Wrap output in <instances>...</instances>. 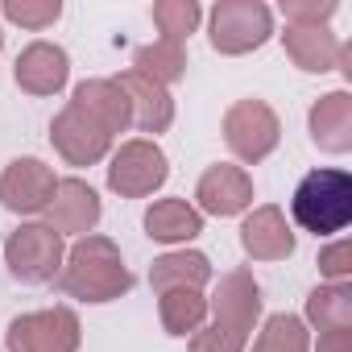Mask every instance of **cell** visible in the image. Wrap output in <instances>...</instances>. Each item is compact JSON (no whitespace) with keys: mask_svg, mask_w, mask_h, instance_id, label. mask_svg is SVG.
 Returning a JSON list of instances; mask_svg holds the SVG:
<instances>
[{"mask_svg":"<svg viewBox=\"0 0 352 352\" xmlns=\"http://www.w3.org/2000/svg\"><path fill=\"white\" fill-rule=\"evenodd\" d=\"M290 216L311 236H336V232H344L348 220H352V174L336 170V166L311 170L307 179L294 187Z\"/></svg>","mask_w":352,"mask_h":352,"instance_id":"7a4b0ae2","label":"cell"},{"mask_svg":"<svg viewBox=\"0 0 352 352\" xmlns=\"http://www.w3.org/2000/svg\"><path fill=\"white\" fill-rule=\"evenodd\" d=\"M249 344L232 340L228 331H220L216 323H204L195 336H191V352H245Z\"/></svg>","mask_w":352,"mask_h":352,"instance_id":"f1b7e54d","label":"cell"},{"mask_svg":"<svg viewBox=\"0 0 352 352\" xmlns=\"http://www.w3.org/2000/svg\"><path fill=\"white\" fill-rule=\"evenodd\" d=\"M204 232V216L199 208H191L187 199H157L145 212V236L162 241V245H187Z\"/></svg>","mask_w":352,"mask_h":352,"instance_id":"ffe728a7","label":"cell"},{"mask_svg":"<svg viewBox=\"0 0 352 352\" xmlns=\"http://www.w3.org/2000/svg\"><path fill=\"white\" fill-rule=\"evenodd\" d=\"M315 352H352V327L319 331V348H315Z\"/></svg>","mask_w":352,"mask_h":352,"instance_id":"f546056e","label":"cell"},{"mask_svg":"<svg viewBox=\"0 0 352 352\" xmlns=\"http://www.w3.org/2000/svg\"><path fill=\"white\" fill-rule=\"evenodd\" d=\"M319 274L331 278V282H348V274H352V245H348V241L327 245V249L319 253Z\"/></svg>","mask_w":352,"mask_h":352,"instance_id":"83f0119b","label":"cell"},{"mask_svg":"<svg viewBox=\"0 0 352 352\" xmlns=\"http://www.w3.org/2000/svg\"><path fill=\"white\" fill-rule=\"evenodd\" d=\"M54 187H58V179L42 157H17L0 174V204L17 216H34V212H46Z\"/></svg>","mask_w":352,"mask_h":352,"instance_id":"30bf717a","label":"cell"},{"mask_svg":"<svg viewBox=\"0 0 352 352\" xmlns=\"http://www.w3.org/2000/svg\"><path fill=\"white\" fill-rule=\"evenodd\" d=\"M224 141H228V149H232L241 162H249V166L265 162V157L278 149V141H282L278 112H274L265 100H257V96L236 100V104L224 112Z\"/></svg>","mask_w":352,"mask_h":352,"instance_id":"5b68a950","label":"cell"},{"mask_svg":"<svg viewBox=\"0 0 352 352\" xmlns=\"http://www.w3.org/2000/svg\"><path fill=\"white\" fill-rule=\"evenodd\" d=\"M195 199H199V216H241L249 204H253V179L241 170V166H208L204 170V179L195 187Z\"/></svg>","mask_w":352,"mask_h":352,"instance_id":"7c38bea8","label":"cell"},{"mask_svg":"<svg viewBox=\"0 0 352 352\" xmlns=\"http://www.w3.org/2000/svg\"><path fill=\"white\" fill-rule=\"evenodd\" d=\"M50 141L54 149L63 153L67 166H96L108 157L112 149V137L79 108V104H67L54 120H50Z\"/></svg>","mask_w":352,"mask_h":352,"instance_id":"9c48e42d","label":"cell"},{"mask_svg":"<svg viewBox=\"0 0 352 352\" xmlns=\"http://www.w3.org/2000/svg\"><path fill=\"white\" fill-rule=\"evenodd\" d=\"M133 71H141L145 79L170 87V83H179V79L187 75V46H183V42L157 38L153 46H141V50L133 54Z\"/></svg>","mask_w":352,"mask_h":352,"instance_id":"603a6c76","label":"cell"},{"mask_svg":"<svg viewBox=\"0 0 352 352\" xmlns=\"http://www.w3.org/2000/svg\"><path fill=\"white\" fill-rule=\"evenodd\" d=\"M116 87L124 91L129 100V112H133V124L141 133H166L174 124V100H170V87L145 79L141 71H124L116 79Z\"/></svg>","mask_w":352,"mask_h":352,"instance_id":"9a60e30c","label":"cell"},{"mask_svg":"<svg viewBox=\"0 0 352 352\" xmlns=\"http://www.w3.org/2000/svg\"><path fill=\"white\" fill-rule=\"evenodd\" d=\"M0 50H5V34H0Z\"/></svg>","mask_w":352,"mask_h":352,"instance_id":"4dcf8cb0","label":"cell"},{"mask_svg":"<svg viewBox=\"0 0 352 352\" xmlns=\"http://www.w3.org/2000/svg\"><path fill=\"white\" fill-rule=\"evenodd\" d=\"M311 141L323 153H348L352 149V96L327 91L311 108Z\"/></svg>","mask_w":352,"mask_h":352,"instance_id":"ac0fdd59","label":"cell"},{"mask_svg":"<svg viewBox=\"0 0 352 352\" xmlns=\"http://www.w3.org/2000/svg\"><path fill=\"white\" fill-rule=\"evenodd\" d=\"M208 311H212V323L220 331H228L232 340L249 344L253 336V323L261 315V286L249 270H228L216 286V294L208 298Z\"/></svg>","mask_w":352,"mask_h":352,"instance_id":"ba28073f","label":"cell"},{"mask_svg":"<svg viewBox=\"0 0 352 352\" xmlns=\"http://www.w3.org/2000/svg\"><path fill=\"white\" fill-rule=\"evenodd\" d=\"M79 340H83V327L71 307L17 315L5 331L9 352H79Z\"/></svg>","mask_w":352,"mask_h":352,"instance_id":"52a82bcc","label":"cell"},{"mask_svg":"<svg viewBox=\"0 0 352 352\" xmlns=\"http://www.w3.org/2000/svg\"><path fill=\"white\" fill-rule=\"evenodd\" d=\"M199 21H204V9L195 0H157L153 5V25L162 30L166 42H187Z\"/></svg>","mask_w":352,"mask_h":352,"instance_id":"d4e9b609","label":"cell"},{"mask_svg":"<svg viewBox=\"0 0 352 352\" xmlns=\"http://www.w3.org/2000/svg\"><path fill=\"white\" fill-rule=\"evenodd\" d=\"M100 195L91 183L83 179H58L50 204H46V224L58 232V236H87L96 232L100 224Z\"/></svg>","mask_w":352,"mask_h":352,"instance_id":"8fae6325","label":"cell"},{"mask_svg":"<svg viewBox=\"0 0 352 352\" xmlns=\"http://www.w3.org/2000/svg\"><path fill=\"white\" fill-rule=\"evenodd\" d=\"M71 104H79L108 137H116V133H124V129L133 124L129 100H124V91L116 87V79H83V83L75 87Z\"/></svg>","mask_w":352,"mask_h":352,"instance_id":"e0dca14e","label":"cell"},{"mask_svg":"<svg viewBox=\"0 0 352 352\" xmlns=\"http://www.w3.org/2000/svg\"><path fill=\"white\" fill-rule=\"evenodd\" d=\"M63 236L50 228V224H21L17 232H9L5 241V265L17 282L25 286H46L58 278L63 270Z\"/></svg>","mask_w":352,"mask_h":352,"instance_id":"3957f363","label":"cell"},{"mask_svg":"<svg viewBox=\"0 0 352 352\" xmlns=\"http://www.w3.org/2000/svg\"><path fill=\"white\" fill-rule=\"evenodd\" d=\"M0 13H5V21L38 34V30H50L63 17V5H58V0H5Z\"/></svg>","mask_w":352,"mask_h":352,"instance_id":"484cf974","label":"cell"},{"mask_svg":"<svg viewBox=\"0 0 352 352\" xmlns=\"http://www.w3.org/2000/svg\"><path fill=\"white\" fill-rule=\"evenodd\" d=\"M241 245L253 261H286L294 253V232L286 224V212L274 204L253 208L241 224Z\"/></svg>","mask_w":352,"mask_h":352,"instance_id":"5bb4252c","label":"cell"},{"mask_svg":"<svg viewBox=\"0 0 352 352\" xmlns=\"http://www.w3.org/2000/svg\"><path fill=\"white\" fill-rule=\"evenodd\" d=\"M307 323L319 331H340L352 327V286L348 282H327L307 294Z\"/></svg>","mask_w":352,"mask_h":352,"instance_id":"7402d4cb","label":"cell"},{"mask_svg":"<svg viewBox=\"0 0 352 352\" xmlns=\"http://www.w3.org/2000/svg\"><path fill=\"white\" fill-rule=\"evenodd\" d=\"M13 75H17V87L30 91V96H58L71 79V58L54 42H30L17 54Z\"/></svg>","mask_w":352,"mask_h":352,"instance_id":"4fadbf2b","label":"cell"},{"mask_svg":"<svg viewBox=\"0 0 352 352\" xmlns=\"http://www.w3.org/2000/svg\"><path fill=\"white\" fill-rule=\"evenodd\" d=\"M274 34V13L261 0H220L212 9V46L228 58L261 50Z\"/></svg>","mask_w":352,"mask_h":352,"instance_id":"277c9868","label":"cell"},{"mask_svg":"<svg viewBox=\"0 0 352 352\" xmlns=\"http://www.w3.org/2000/svg\"><path fill=\"white\" fill-rule=\"evenodd\" d=\"M157 315L170 336H195L208 323V298L204 290H166L157 294Z\"/></svg>","mask_w":352,"mask_h":352,"instance_id":"44dd1931","label":"cell"},{"mask_svg":"<svg viewBox=\"0 0 352 352\" xmlns=\"http://www.w3.org/2000/svg\"><path fill=\"white\" fill-rule=\"evenodd\" d=\"M58 286H63L67 298H79V302H112V298L133 290V274H129L112 236L87 232L63 257Z\"/></svg>","mask_w":352,"mask_h":352,"instance_id":"6da1fadb","label":"cell"},{"mask_svg":"<svg viewBox=\"0 0 352 352\" xmlns=\"http://www.w3.org/2000/svg\"><path fill=\"white\" fill-rule=\"evenodd\" d=\"M282 46H286V58H290L298 71L323 75V71H336V58H340V46H344V42H340L327 25H298V21H286Z\"/></svg>","mask_w":352,"mask_h":352,"instance_id":"2e32d148","label":"cell"},{"mask_svg":"<svg viewBox=\"0 0 352 352\" xmlns=\"http://www.w3.org/2000/svg\"><path fill=\"white\" fill-rule=\"evenodd\" d=\"M212 282V261L195 249H179V253H162L149 265V286L153 294L166 290H204Z\"/></svg>","mask_w":352,"mask_h":352,"instance_id":"d6986e66","label":"cell"},{"mask_svg":"<svg viewBox=\"0 0 352 352\" xmlns=\"http://www.w3.org/2000/svg\"><path fill=\"white\" fill-rule=\"evenodd\" d=\"M336 0H282V17L298 25H327L336 17Z\"/></svg>","mask_w":352,"mask_h":352,"instance_id":"4316f807","label":"cell"},{"mask_svg":"<svg viewBox=\"0 0 352 352\" xmlns=\"http://www.w3.org/2000/svg\"><path fill=\"white\" fill-rule=\"evenodd\" d=\"M166 179H170V162H166V153L157 149V141H149V137H133V141H124V145L112 153L108 187H112L120 199H145V195H153Z\"/></svg>","mask_w":352,"mask_h":352,"instance_id":"8992f818","label":"cell"},{"mask_svg":"<svg viewBox=\"0 0 352 352\" xmlns=\"http://www.w3.org/2000/svg\"><path fill=\"white\" fill-rule=\"evenodd\" d=\"M245 352H311V331L298 315L282 311V315H270L261 336L253 340V348Z\"/></svg>","mask_w":352,"mask_h":352,"instance_id":"cb8c5ba5","label":"cell"}]
</instances>
